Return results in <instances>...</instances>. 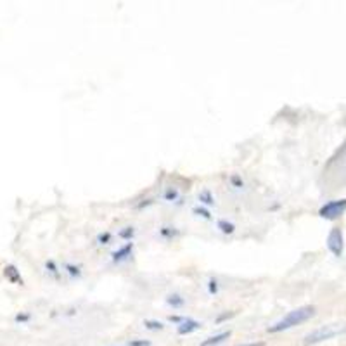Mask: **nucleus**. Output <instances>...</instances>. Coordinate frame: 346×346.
I'll return each mask as SVG.
<instances>
[{"mask_svg": "<svg viewBox=\"0 0 346 346\" xmlns=\"http://www.w3.org/2000/svg\"><path fill=\"white\" fill-rule=\"evenodd\" d=\"M315 312H317L315 306H312V305L299 306V308L286 313L282 319L277 320V322L274 324V326H270L267 331H269L270 334L284 333V331H289V329H292V327H298V326H301V324L308 322V320L315 315Z\"/></svg>", "mask_w": 346, "mask_h": 346, "instance_id": "1", "label": "nucleus"}, {"mask_svg": "<svg viewBox=\"0 0 346 346\" xmlns=\"http://www.w3.org/2000/svg\"><path fill=\"white\" fill-rule=\"evenodd\" d=\"M324 177L331 185H343L346 182V142L326 165Z\"/></svg>", "mask_w": 346, "mask_h": 346, "instance_id": "2", "label": "nucleus"}, {"mask_svg": "<svg viewBox=\"0 0 346 346\" xmlns=\"http://www.w3.org/2000/svg\"><path fill=\"white\" fill-rule=\"evenodd\" d=\"M346 331V326H340V324H329V326H322L319 329L312 331L308 336L305 338V345L312 346V345H319L322 341L333 340V338L340 336Z\"/></svg>", "mask_w": 346, "mask_h": 346, "instance_id": "3", "label": "nucleus"}, {"mask_svg": "<svg viewBox=\"0 0 346 346\" xmlns=\"http://www.w3.org/2000/svg\"><path fill=\"white\" fill-rule=\"evenodd\" d=\"M346 211V199H336L329 201L319 209V216L324 220H338Z\"/></svg>", "mask_w": 346, "mask_h": 346, "instance_id": "4", "label": "nucleus"}, {"mask_svg": "<svg viewBox=\"0 0 346 346\" xmlns=\"http://www.w3.org/2000/svg\"><path fill=\"white\" fill-rule=\"evenodd\" d=\"M327 249L333 253L334 256H343L345 251V239H343V232H341L340 227H334L331 229L329 235H327Z\"/></svg>", "mask_w": 346, "mask_h": 346, "instance_id": "5", "label": "nucleus"}, {"mask_svg": "<svg viewBox=\"0 0 346 346\" xmlns=\"http://www.w3.org/2000/svg\"><path fill=\"white\" fill-rule=\"evenodd\" d=\"M161 199L173 206H182L185 203L184 194H182L180 189H177L175 185H165L161 191Z\"/></svg>", "mask_w": 346, "mask_h": 346, "instance_id": "6", "label": "nucleus"}, {"mask_svg": "<svg viewBox=\"0 0 346 346\" xmlns=\"http://www.w3.org/2000/svg\"><path fill=\"white\" fill-rule=\"evenodd\" d=\"M134 242H125L123 246H120V248L116 249V251H113L111 255V262L116 263V265H120V263H125L128 262V260L134 256Z\"/></svg>", "mask_w": 346, "mask_h": 346, "instance_id": "7", "label": "nucleus"}, {"mask_svg": "<svg viewBox=\"0 0 346 346\" xmlns=\"http://www.w3.org/2000/svg\"><path fill=\"white\" fill-rule=\"evenodd\" d=\"M63 269V276H66L68 280H78L83 277V267L80 263H71V262H64L61 265Z\"/></svg>", "mask_w": 346, "mask_h": 346, "instance_id": "8", "label": "nucleus"}, {"mask_svg": "<svg viewBox=\"0 0 346 346\" xmlns=\"http://www.w3.org/2000/svg\"><path fill=\"white\" fill-rule=\"evenodd\" d=\"M44 272L49 279L56 280V282H63L64 280L63 269H61V265L56 262V260H47V262L44 263Z\"/></svg>", "mask_w": 346, "mask_h": 346, "instance_id": "9", "label": "nucleus"}, {"mask_svg": "<svg viewBox=\"0 0 346 346\" xmlns=\"http://www.w3.org/2000/svg\"><path fill=\"white\" fill-rule=\"evenodd\" d=\"M199 327H201V324H199L198 320L185 317V319L177 326V333L180 334V336H185V334H191V333H194V331H198Z\"/></svg>", "mask_w": 346, "mask_h": 346, "instance_id": "10", "label": "nucleus"}, {"mask_svg": "<svg viewBox=\"0 0 346 346\" xmlns=\"http://www.w3.org/2000/svg\"><path fill=\"white\" fill-rule=\"evenodd\" d=\"M158 235L163 239V241L172 242L177 237H180V230H178L177 227H173V225H163V227H159V229H158Z\"/></svg>", "mask_w": 346, "mask_h": 346, "instance_id": "11", "label": "nucleus"}, {"mask_svg": "<svg viewBox=\"0 0 346 346\" xmlns=\"http://www.w3.org/2000/svg\"><path fill=\"white\" fill-rule=\"evenodd\" d=\"M198 201L201 206H205V208H211V206H215V196H213L211 189H201L198 194Z\"/></svg>", "mask_w": 346, "mask_h": 346, "instance_id": "12", "label": "nucleus"}, {"mask_svg": "<svg viewBox=\"0 0 346 346\" xmlns=\"http://www.w3.org/2000/svg\"><path fill=\"white\" fill-rule=\"evenodd\" d=\"M3 276H5V279L9 280V282L23 286V277H21V274H19V270H17V267L7 265L5 269H3Z\"/></svg>", "mask_w": 346, "mask_h": 346, "instance_id": "13", "label": "nucleus"}, {"mask_svg": "<svg viewBox=\"0 0 346 346\" xmlns=\"http://www.w3.org/2000/svg\"><path fill=\"white\" fill-rule=\"evenodd\" d=\"M166 305H170V308L178 310L185 305V298L180 292H170V294L166 296Z\"/></svg>", "mask_w": 346, "mask_h": 346, "instance_id": "14", "label": "nucleus"}, {"mask_svg": "<svg viewBox=\"0 0 346 346\" xmlns=\"http://www.w3.org/2000/svg\"><path fill=\"white\" fill-rule=\"evenodd\" d=\"M216 229L222 232L223 235H232V234H235V229H237V227H235V223L230 222V220L220 218L218 222H216Z\"/></svg>", "mask_w": 346, "mask_h": 346, "instance_id": "15", "label": "nucleus"}, {"mask_svg": "<svg viewBox=\"0 0 346 346\" xmlns=\"http://www.w3.org/2000/svg\"><path fill=\"white\" fill-rule=\"evenodd\" d=\"M230 338V331H225V333H220V334H215V336L208 338L201 343V346H216V345H222L223 341H227Z\"/></svg>", "mask_w": 346, "mask_h": 346, "instance_id": "16", "label": "nucleus"}, {"mask_svg": "<svg viewBox=\"0 0 346 346\" xmlns=\"http://www.w3.org/2000/svg\"><path fill=\"white\" fill-rule=\"evenodd\" d=\"M113 242V232L109 230H102L97 234V237H95V244L101 246V248H106V246H109Z\"/></svg>", "mask_w": 346, "mask_h": 346, "instance_id": "17", "label": "nucleus"}, {"mask_svg": "<svg viewBox=\"0 0 346 346\" xmlns=\"http://www.w3.org/2000/svg\"><path fill=\"white\" fill-rule=\"evenodd\" d=\"M229 185H230V189H234V191H242V189L246 187V182L239 173H232L229 177Z\"/></svg>", "mask_w": 346, "mask_h": 346, "instance_id": "18", "label": "nucleus"}, {"mask_svg": "<svg viewBox=\"0 0 346 346\" xmlns=\"http://www.w3.org/2000/svg\"><path fill=\"white\" fill-rule=\"evenodd\" d=\"M118 237L123 239L125 242H132V241H134V237H135V229L132 225L121 227V229L118 230Z\"/></svg>", "mask_w": 346, "mask_h": 346, "instance_id": "19", "label": "nucleus"}, {"mask_svg": "<svg viewBox=\"0 0 346 346\" xmlns=\"http://www.w3.org/2000/svg\"><path fill=\"white\" fill-rule=\"evenodd\" d=\"M192 213H194L196 216H199V218L203 220H208V222H211L213 220V215L211 211H209V208H205V206H194V209H192Z\"/></svg>", "mask_w": 346, "mask_h": 346, "instance_id": "20", "label": "nucleus"}, {"mask_svg": "<svg viewBox=\"0 0 346 346\" xmlns=\"http://www.w3.org/2000/svg\"><path fill=\"white\" fill-rule=\"evenodd\" d=\"M206 291H208V294H211V296L220 294V282L215 279V277L208 279V282H206Z\"/></svg>", "mask_w": 346, "mask_h": 346, "instance_id": "21", "label": "nucleus"}, {"mask_svg": "<svg viewBox=\"0 0 346 346\" xmlns=\"http://www.w3.org/2000/svg\"><path fill=\"white\" fill-rule=\"evenodd\" d=\"M144 327L149 331H163L165 329V324L159 322V320H152V319H147L144 320Z\"/></svg>", "mask_w": 346, "mask_h": 346, "instance_id": "22", "label": "nucleus"}, {"mask_svg": "<svg viewBox=\"0 0 346 346\" xmlns=\"http://www.w3.org/2000/svg\"><path fill=\"white\" fill-rule=\"evenodd\" d=\"M30 319H31L30 313H24V312L17 313V315L14 317V320H16L17 324H26V322H30Z\"/></svg>", "mask_w": 346, "mask_h": 346, "instance_id": "23", "label": "nucleus"}, {"mask_svg": "<svg viewBox=\"0 0 346 346\" xmlns=\"http://www.w3.org/2000/svg\"><path fill=\"white\" fill-rule=\"evenodd\" d=\"M127 346H151V341L147 340H130Z\"/></svg>", "mask_w": 346, "mask_h": 346, "instance_id": "24", "label": "nucleus"}, {"mask_svg": "<svg viewBox=\"0 0 346 346\" xmlns=\"http://www.w3.org/2000/svg\"><path fill=\"white\" fill-rule=\"evenodd\" d=\"M235 315V312H230V313H222L220 317H216V322H222V320H227V319H232Z\"/></svg>", "mask_w": 346, "mask_h": 346, "instance_id": "25", "label": "nucleus"}, {"mask_svg": "<svg viewBox=\"0 0 346 346\" xmlns=\"http://www.w3.org/2000/svg\"><path fill=\"white\" fill-rule=\"evenodd\" d=\"M241 346H263L262 343H248V345H241Z\"/></svg>", "mask_w": 346, "mask_h": 346, "instance_id": "26", "label": "nucleus"}]
</instances>
